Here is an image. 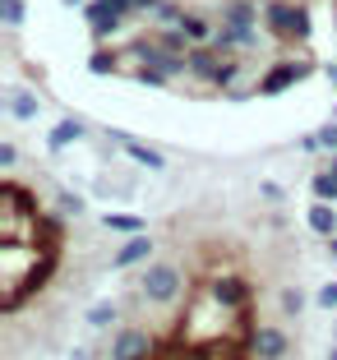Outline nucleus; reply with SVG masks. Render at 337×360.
Masks as SVG:
<instances>
[{"mask_svg":"<svg viewBox=\"0 0 337 360\" xmlns=\"http://www.w3.org/2000/svg\"><path fill=\"white\" fill-rule=\"evenodd\" d=\"M61 5H65V10H84L88 0H61Z\"/></svg>","mask_w":337,"mask_h":360,"instance_id":"c756f323","label":"nucleus"},{"mask_svg":"<svg viewBox=\"0 0 337 360\" xmlns=\"http://www.w3.org/2000/svg\"><path fill=\"white\" fill-rule=\"evenodd\" d=\"M158 356V338L144 328H120L111 333V347H106V360H153Z\"/></svg>","mask_w":337,"mask_h":360,"instance_id":"20e7f679","label":"nucleus"},{"mask_svg":"<svg viewBox=\"0 0 337 360\" xmlns=\"http://www.w3.org/2000/svg\"><path fill=\"white\" fill-rule=\"evenodd\" d=\"M328 171H333V176H337V153H333V158H328Z\"/></svg>","mask_w":337,"mask_h":360,"instance_id":"473e14b6","label":"nucleus"},{"mask_svg":"<svg viewBox=\"0 0 337 360\" xmlns=\"http://www.w3.org/2000/svg\"><path fill=\"white\" fill-rule=\"evenodd\" d=\"M208 296L217 300V305H227V309H250V296H254V286H250V277H241V273H217L208 282Z\"/></svg>","mask_w":337,"mask_h":360,"instance_id":"423d86ee","label":"nucleus"},{"mask_svg":"<svg viewBox=\"0 0 337 360\" xmlns=\"http://www.w3.org/2000/svg\"><path fill=\"white\" fill-rule=\"evenodd\" d=\"M129 79H134L139 88H171V75L167 70H162V65H134V70H129Z\"/></svg>","mask_w":337,"mask_h":360,"instance_id":"6ab92c4d","label":"nucleus"},{"mask_svg":"<svg viewBox=\"0 0 337 360\" xmlns=\"http://www.w3.org/2000/svg\"><path fill=\"white\" fill-rule=\"evenodd\" d=\"M314 305L333 314V309H337V282H324V286H319V291H314Z\"/></svg>","mask_w":337,"mask_h":360,"instance_id":"b1692460","label":"nucleus"},{"mask_svg":"<svg viewBox=\"0 0 337 360\" xmlns=\"http://www.w3.org/2000/svg\"><path fill=\"white\" fill-rule=\"evenodd\" d=\"M259 194H264L268 203H282V199H286V190L277 185V180H264V185H259Z\"/></svg>","mask_w":337,"mask_h":360,"instance_id":"bb28decb","label":"nucleus"},{"mask_svg":"<svg viewBox=\"0 0 337 360\" xmlns=\"http://www.w3.org/2000/svg\"><path fill=\"white\" fill-rule=\"evenodd\" d=\"M245 351H250V360H286L291 356V338L277 323H254L245 333Z\"/></svg>","mask_w":337,"mask_h":360,"instance_id":"7ed1b4c3","label":"nucleus"},{"mask_svg":"<svg viewBox=\"0 0 337 360\" xmlns=\"http://www.w3.org/2000/svg\"><path fill=\"white\" fill-rule=\"evenodd\" d=\"M185 60H190V75H185V79H203V84L212 88V84H217V70H222V60H227V56H217L208 42H194Z\"/></svg>","mask_w":337,"mask_h":360,"instance_id":"9d476101","label":"nucleus"},{"mask_svg":"<svg viewBox=\"0 0 337 360\" xmlns=\"http://www.w3.org/2000/svg\"><path fill=\"white\" fill-rule=\"evenodd\" d=\"M264 32L277 42H300L314 37V14L305 0H264Z\"/></svg>","mask_w":337,"mask_h":360,"instance_id":"f257e3e1","label":"nucleus"},{"mask_svg":"<svg viewBox=\"0 0 337 360\" xmlns=\"http://www.w3.org/2000/svg\"><path fill=\"white\" fill-rule=\"evenodd\" d=\"M84 134H88V125H84V120H74V116L56 120V125H51V134H46V153H65L70 143H79Z\"/></svg>","mask_w":337,"mask_h":360,"instance_id":"4468645a","label":"nucleus"},{"mask_svg":"<svg viewBox=\"0 0 337 360\" xmlns=\"http://www.w3.org/2000/svg\"><path fill=\"white\" fill-rule=\"evenodd\" d=\"M5 106H10L14 120H37V116H42V97L32 93V88H23V84L5 88Z\"/></svg>","mask_w":337,"mask_h":360,"instance_id":"f8f14e48","label":"nucleus"},{"mask_svg":"<svg viewBox=\"0 0 337 360\" xmlns=\"http://www.w3.org/2000/svg\"><path fill=\"white\" fill-rule=\"evenodd\" d=\"M180 28H185V37H190V42H208L212 32H217V19H208V14L190 10L185 19H180Z\"/></svg>","mask_w":337,"mask_h":360,"instance_id":"a211bd4d","label":"nucleus"},{"mask_svg":"<svg viewBox=\"0 0 337 360\" xmlns=\"http://www.w3.org/2000/svg\"><path fill=\"white\" fill-rule=\"evenodd\" d=\"M84 19H88V32H93V42H111V37H120V32L129 28L125 14L106 10L102 0H88V5H84Z\"/></svg>","mask_w":337,"mask_h":360,"instance_id":"0eeeda50","label":"nucleus"},{"mask_svg":"<svg viewBox=\"0 0 337 360\" xmlns=\"http://www.w3.org/2000/svg\"><path fill=\"white\" fill-rule=\"evenodd\" d=\"M305 75H314V60H282L264 79H254V84H259V97H282L286 88H295Z\"/></svg>","mask_w":337,"mask_h":360,"instance_id":"39448f33","label":"nucleus"},{"mask_svg":"<svg viewBox=\"0 0 337 360\" xmlns=\"http://www.w3.org/2000/svg\"><path fill=\"white\" fill-rule=\"evenodd\" d=\"M61 212L79 217V212H84V199H79V194H61Z\"/></svg>","mask_w":337,"mask_h":360,"instance_id":"cd10ccee","label":"nucleus"},{"mask_svg":"<svg viewBox=\"0 0 337 360\" xmlns=\"http://www.w3.org/2000/svg\"><path fill=\"white\" fill-rule=\"evenodd\" d=\"M328 255H333V259H337V236H328Z\"/></svg>","mask_w":337,"mask_h":360,"instance_id":"7c9ffc66","label":"nucleus"},{"mask_svg":"<svg viewBox=\"0 0 337 360\" xmlns=\"http://www.w3.org/2000/svg\"><path fill=\"white\" fill-rule=\"evenodd\" d=\"M314 134H319V143H324V148H328V153H337V116H333V120H328V125H319V129H314Z\"/></svg>","mask_w":337,"mask_h":360,"instance_id":"393cba45","label":"nucleus"},{"mask_svg":"<svg viewBox=\"0 0 337 360\" xmlns=\"http://www.w3.org/2000/svg\"><path fill=\"white\" fill-rule=\"evenodd\" d=\"M139 291H144L148 305H176L185 296V273L176 264H144V277H139Z\"/></svg>","mask_w":337,"mask_h":360,"instance_id":"f03ea898","label":"nucleus"},{"mask_svg":"<svg viewBox=\"0 0 337 360\" xmlns=\"http://www.w3.org/2000/svg\"><path fill=\"white\" fill-rule=\"evenodd\" d=\"M84 319H88V328H93V333H106V328H116V323H120V305H116V300H93Z\"/></svg>","mask_w":337,"mask_h":360,"instance_id":"dca6fc26","label":"nucleus"},{"mask_svg":"<svg viewBox=\"0 0 337 360\" xmlns=\"http://www.w3.org/2000/svg\"><path fill=\"white\" fill-rule=\"evenodd\" d=\"M0 23L10 32H19L28 23V0H0Z\"/></svg>","mask_w":337,"mask_h":360,"instance_id":"4be33fe9","label":"nucleus"},{"mask_svg":"<svg viewBox=\"0 0 337 360\" xmlns=\"http://www.w3.org/2000/svg\"><path fill=\"white\" fill-rule=\"evenodd\" d=\"M120 60H125V51H120V46H111V42H102L93 56H88V75H97V79L120 75Z\"/></svg>","mask_w":337,"mask_h":360,"instance_id":"2eb2a0df","label":"nucleus"},{"mask_svg":"<svg viewBox=\"0 0 337 360\" xmlns=\"http://www.w3.org/2000/svg\"><path fill=\"white\" fill-rule=\"evenodd\" d=\"M102 226H106L111 236H139V231H148V222L139 217V212H106Z\"/></svg>","mask_w":337,"mask_h":360,"instance_id":"f3484780","label":"nucleus"},{"mask_svg":"<svg viewBox=\"0 0 337 360\" xmlns=\"http://www.w3.org/2000/svg\"><path fill=\"white\" fill-rule=\"evenodd\" d=\"M310 194H314V199H324V203H337V176L333 171H314V180H310Z\"/></svg>","mask_w":337,"mask_h":360,"instance_id":"5701e85b","label":"nucleus"},{"mask_svg":"<svg viewBox=\"0 0 337 360\" xmlns=\"http://www.w3.org/2000/svg\"><path fill=\"white\" fill-rule=\"evenodd\" d=\"M277 309H282L286 319H300L310 309V296L300 291V286H282V296H277Z\"/></svg>","mask_w":337,"mask_h":360,"instance_id":"412c9836","label":"nucleus"},{"mask_svg":"<svg viewBox=\"0 0 337 360\" xmlns=\"http://www.w3.org/2000/svg\"><path fill=\"white\" fill-rule=\"evenodd\" d=\"M305 226L319 236V240L337 236V203H324V199H314V203L305 208Z\"/></svg>","mask_w":337,"mask_h":360,"instance_id":"ddd939ff","label":"nucleus"},{"mask_svg":"<svg viewBox=\"0 0 337 360\" xmlns=\"http://www.w3.org/2000/svg\"><path fill=\"white\" fill-rule=\"evenodd\" d=\"M0 167H5V171H14V167H19V148H14L10 139H0Z\"/></svg>","mask_w":337,"mask_h":360,"instance_id":"a878e982","label":"nucleus"},{"mask_svg":"<svg viewBox=\"0 0 337 360\" xmlns=\"http://www.w3.org/2000/svg\"><path fill=\"white\" fill-rule=\"evenodd\" d=\"M217 23H227V28H236V32L259 28V23H264V0H222Z\"/></svg>","mask_w":337,"mask_h":360,"instance_id":"6e6552de","label":"nucleus"},{"mask_svg":"<svg viewBox=\"0 0 337 360\" xmlns=\"http://www.w3.org/2000/svg\"><path fill=\"white\" fill-rule=\"evenodd\" d=\"M300 153H324V143H319V134H305V139H300Z\"/></svg>","mask_w":337,"mask_h":360,"instance_id":"c85d7f7f","label":"nucleus"},{"mask_svg":"<svg viewBox=\"0 0 337 360\" xmlns=\"http://www.w3.org/2000/svg\"><path fill=\"white\" fill-rule=\"evenodd\" d=\"M153 236L139 231V236H125V245H120L116 255H111V268H139V264H153Z\"/></svg>","mask_w":337,"mask_h":360,"instance_id":"1a4fd4ad","label":"nucleus"},{"mask_svg":"<svg viewBox=\"0 0 337 360\" xmlns=\"http://www.w3.org/2000/svg\"><path fill=\"white\" fill-rule=\"evenodd\" d=\"M111 143H120L125 148V158L134 162V167H148V171H167V158H162L153 143H139V139H129V134H120V129H111Z\"/></svg>","mask_w":337,"mask_h":360,"instance_id":"9b49d317","label":"nucleus"},{"mask_svg":"<svg viewBox=\"0 0 337 360\" xmlns=\"http://www.w3.org/2000/svg\"><path fill=\"white\" fill-rule=\"evenodd\" d=\"M185 14H190V10H185L180 0H158V10L148 14V19L158 23V28H180V19H185Z\"/></svg>","mask_w":337,"mask_h":360,"instance_id":"aec40b11","label":"nucleus"},{"mask_svg":"<svg viewBox=\"0 0 337 360\" xmlns=\"http://www.w3.org/2000/svg\"><path fill=\"white\" fill-rule=\"evenodd\" d=\"M324 360H337V338H333V347H328V356Z\"/></svg>","mask_w":337,"mask_h":360,"instance_id":"2f4dec72","label":"nucleus"}]
</instances>
